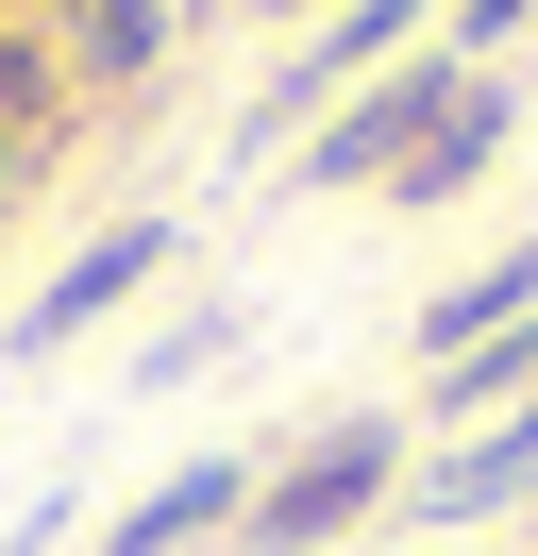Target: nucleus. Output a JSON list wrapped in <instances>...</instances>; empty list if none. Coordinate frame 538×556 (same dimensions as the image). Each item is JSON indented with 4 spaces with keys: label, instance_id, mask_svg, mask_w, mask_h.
Masks as SVG:
<instances>
[{
    "label": "nucleus",
    "instance_id": "obj_1",
    "mask_svg": "<svg viewBox=\"0 0 538 556\" xmlns=\"http://www.w3.org/2000/svg\"><path fill=\"white\" fill-rule=\"evenodd\" d=\"M387 472H404V421H336L320 455H286V472L253 489V522H235V540H253V556H320L336 522L387 506Z\"/></svg>",
    "mask_w": 538,
    "mask_h": 556
},
{
    "label": "nucleus",
    "instance_id": "obj_2",
    "mask_svg": "<svg viewBox=\"0 0 538 556\" xmlns=\"http://www.w3.org/2000/svg\"><path fill=\"white\" fill-rule=\"evenodd\" d=\"M454 102H471V68H404V85H354V102H336L320 136H303V186H320V203H336V186H404V152H421Z\"/></svg>",
    "mask_w": 538,
    "mask_h": 556
},
{
    "label": "nucleus",
    "instance_id": "obj_3",
    "mask_svg": "<svg viewBox=\"0 0 538 556\" xmlns=\"http://www.w3.org/2000/svg\"><path fill=\"white\" fill-rule=\"evenodd\" d=\"M421 17H437V0H336L320 35L269 68V118H336V102H354V68H370V51H404ZM269 118H253V136H269Z\"/></svg>",
    "mask_w": 538,
    "mask_h": 556
},
{
    "label": "nucleus",
    "instance_id": "obj_4",
    "mask_svg": "<svg viewBox=\"0 0 538 556\" xmlns=\"http://www.w3.org/2000/svg\"><path fill=\"white\" fill-rule=\"evenodd\" d=\"M152 270H168V219H134V237H85V253H67V270H51V287L17 304V338H0V354H67V338H85L101 304H134Z\"/></svg>",
    "mask_w": 538,
    "mask_h": 556
},
{
    "label": "nucleus",
    "instance_id": "obj_5",
    "mask_svg": "<svg viewBox=\"0 0 538 556\" xmlns=\"http://www.w3.org/2000/svg\"><path fill=\"white\" fill-rule=\"evenodd\" d=\"M219 522H253V455H185L152 506H118V540H101V556H202Z\"/></svg>",
    "mask_w": 538,
    "mask_h": 556
},
{
    "label": "nucleus",
    "instance_id": "obj_6",
    "mask_svg": "<svg viewBox=\"0 0 538 556\" xmlns=\"http://www.w3.org/2000/svg\"><path fill=\"white\" fill-rule=\"evenodd\" d=\"M522 489H538V405L488 421L454 472H421V489H404V522H488V506H522Z\"/></svg>",
    "mask_w": 538,
    "mask_h": 556
},
{
    "label": "nucleus",
    "instance_id": "obj_7",
    "mask_svg": "<svg viewBox=\"0 0 538 556\" xmlns=\"http://www.w3.org/2000/svg\"><path fill=\"white\" fill-rule=\"evenodd\" d=\"M504 320H538V237H522V253H488V270H454V287H437V304H421V354L454 371V354H488Z\"/></svg>",
    "mask_w": 538,
    "mask_h": 556
},
{
    "label": "nucleus",
    "instance_id": "obj_8",
    "mask_svg": "<svg viewBox=\"0 0 538 556\" xmlns=\"http://www.w3.org/2000/svg\"><path fill=\"white\" fill-rule=\"evenodd\" d=\"M488 152H504V85H471V102H454V118H437V136H421V152H404V219H437V203H454V186H471V169H488Z\"/></svg>",
    "mask_w": 538,
    "mask_h": 556
},
{
    "label": "nucleus",
    "instance_id": "obj_9",
    "mask_svg": "<svg viewBox=\"0 0 538 556\" xmlns=\"http://www.w3.org/2000/svg\"><path fill=\"white\" fill-rule=\"evenodd\" d=\"M168 51V0H67V68L85 85H134Z\"/></svg>",
    "mask_w": 538,
    "mask_h": 556
},
{
    "label": "nucleus",
    "instance_id": "obj_10",
    "mask_svg": "<svg viewBox=\"0 0 538 556\" xmlns=\"http://www.w3.org/2000/svg\"><path fill=\"white\" fill-rule=\"evenodd\" d=\"M51 102H67V51H51V35H0V152L51 136Z\"/></svg>",
    "mask_w": 538,
    "mask_h": 556
},
{
    "label": "nucleus",
    "instance_id": "obj_11",
    "mask_svg": "<svg viewBox=\"0 0 538 556\" xmlns=\"http://www.w3.org/2000/svg\"><path fill=\"white\" fill-rule=\"evenodd\" d=\"M522 371H538V320H504L488 354H454V371H437V405L471 421V405H504V388H522Z\"/></svg>",
    "mask_w": 538,
    "mask_h": 556
},
{
    "label": "nucleus",
    "instance_id": "obj_12",
    "mask_svg": "<svg viewBox=\"0 0 538 556\" xmlns=\"http://www.w3.org/2000/svg\"><path fill=\"white\" fill-rule=\"evenodd\" d=\"M219 354H235V320H185V338L134 354V388H185V371H219Z\"/></svg>",
    "mask_w": 538,
    "mask_h": 556
},
{
    "label": "nucleus",
    "instance_id": "obj_13",
    "mask_svg": "<svg viewBox=\"0 0 538 556\" xmlns=\"http://www.w3.org/2000/svg\"><path fill=\"white\" fill-rule=\"evenodd\" d=\"M454 17H471V35H522V17H538V0H454Z\"/></svg>",
    "mask_w": 538,
    "mask_h": 556
},
{
    "label": "nucleus",
    "instance_id": "obj_14",
    "mask_svg": "<svg viewBox=\"0 0 538 556\" xmlns=\"http://www.w3.org/2000/svg\"><path fill=\"white\" fill-rule=\"evenodd\" d=\"M0 219H17V152H0Z\"/></svg>",
    "mask_w": 538,
    "mask_h": 556
},
{
    "label": "nucleus",
    "instance_id": "obj_15",
    "mask_svg": "<svg viewBox=\"0 0 538 556\" xmlns=\"http://www.w3.org/2000/svg\"><path fill=\"white\" fill-rule=\"evenodd\" d=\"M286 17H303V0H286Z\"/></svg>",
    "mask_w": 538,
    "mask_h": 556
}]
</instances>
